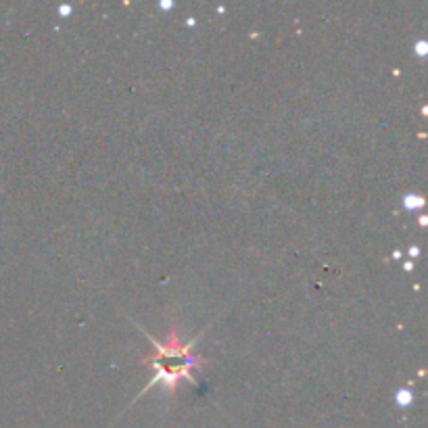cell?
<instances>
[{"mask_svg": "<svg viewBox=\"0 0 428 428\" xmlns=\"http://www.w3.org/2000/svg\"><path fill=\"white\" fill-rule=\"evenodd\" d=\"M142 332H144V330H142ZM144 336L153 343L155 353L144 357L142 364L148 366V368H153L155 376L150 378V382L142 389V393L150 391L153 386H163L169 395H174L180 380L197 382L195 380V370H201L203 364H205L203 357L199 353H195V343L201 336H197L195 340H190V343H182L176 328L169 330L167 338H165L163 343L157 340L155 336H150L148 332H144ZM140 395H138V397H140Z\"/></svg>", "mask_w": 428, "mask_h": 428, "instance_id": "obj_1", "label": "cell"}, {"mask_svg": "<svg viewBox=\"0 0 428 428\" xmlns=\"http://www.w3.org/2000/svg\"><path fill=\"white\" fill-rule=\"evenodd\" d=\"M426 205V199L422 195H405L403 197V207L407 211H416V209H422Z\"/></svg>", "mask_w": 428, "mask_h": 428, "instance_id": "obj_2", "label": "cell"}, {"mask_svg": "<svg viewBox=\"0 0 428 428\" xmlns=\"http://www.w3.org/2000/svg\"><path fill=\"white\" fill-rule=\"evenodd\" d=\"M395 401H397L399 407H407V405H411V401H413V393H411L409 389H399V391L395 393Z\"/></svg>", "mask_w": 428, "mask_h": 428, "instance_id": "obj_3", "label": "cell"}, {"mask_svg": "<svg viewBox=\"0 0 428 428\" xmlns=\"http://www.w3.org/2000/svg\"><path fill=\"white\" fill-rule=\"evenodd\" d=\"M416 54H418V57H424V54H426V42H424V40L416 44Z\"/></svg>", "mask_w": 428, "mask_h": 428, "instance_id": "obj_4", "label": "cell"}, {"mask_svg": "<svg viewBox=\"0 0 428 428\" xmlns=\"http://www.w3.org/2000/svg\"><path fill=\"white\" fill-rule=\"evenodd\" d=\"M71 13V7H59V15H69Z\"/></svg>", "mask_w": 428, "mask_h": 428, "instance_id": "obj_5", "label": "cell"}, {"mask_svg": "<svg viewBox=\"0 0 428 428\" xmlns=\"http://www.w3.org/2000/svg\"><path fill=\"white\" fill-rule=\"evenodd\" d=\"M161 9H172V3H161Z\"/></svg>", "mask_w": 428, "mask_h": 428, "instance_id": "obj_6", "label": "cell"}, {"mask_svg": "<svg viewBox=\"0 0 428 428\" xmlns=\"http://www.w3.org/2000/svg\"><path fill=\"white\" fill-rule=\"evenodd\" d=\"M420 226H426V215H420Z\"/></svg>", "mask_w": 428, "mask_h": 428, "instance_id": "obj_7", "label": "cell"}]
</instances>
